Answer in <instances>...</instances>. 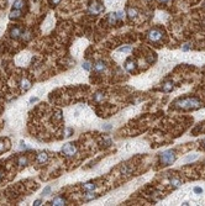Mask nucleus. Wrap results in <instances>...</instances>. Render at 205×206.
<instances>
[{"mask_svg":"<svg viewBox=\"0 0 205 206\" xmlns=\"http://www.w3.org/2000/svg\"><path fill=\"white\" fill-rule=\"evenodd\" d=\"M174 106L179 107V109H184V110H194V109H199L202 106L199 99L196 98H184V99H179L177 101H174Z\"/></svg>","mask_w":205,"mask_h":206,"instance_id":"nucleus-1","label":"nucleus"},{"mask_svg":"<svg viewBox=\"0 0 205 206\" xmlns=\"http://www.w3.org/2000/svg\"><path fill=\"white\" fill-rule=\"evenodd\" d=\"M176 159H177V153H176V151H173V149L165 151L159 156V160H161L162 166H169V164L176 162Z\"/></svg>","mask_w":205,"mask_h":206,"instance_id":"nucleus-2","label":"nucleus"},{"mask_svg":"<svg viewBox=\"0 0 205 206\" xmlns=\"http://www.w3.org/2000/svg\"><path fill=\"white\" fill-rule=\"evenodd\" d=\"M88 11H89V14H92V15H99L100 13H103L104 11V6L99 1L93 0L88 6Z\"/></svg>","mask_w":205,"mask_h":206,"instance_id":"nucleus-3","label":"nucleus"},{"mask_svg":"<svg viewBox=\"0 0 205 206\" xmlns=\"http://www.w3.org/2000/svg\"><path fill=\"white\" fill-rule=\"evenodd\" d=\"M162 37H163V32H162V30H159V28H152L147 33V38L150 40L151 42H158Z\"/></svg>","mask_w":205,"mask_h":206,"instance_id":"nucleus-4","label":"nucleus"},{"mask_svg":"<svg viewBox=\"0 0 205 206\" xmlns=\"http://www.w3.org/2000/svg\"><path fill=\"white\" fill-rule=\"evenodd\" d=\"M62 153H63L64 156H67V157L74 156V154L77 153L76 144H73V143H66V144L62 147Z\"/></svg>","mask_w":205,"mask_h":206,"instance_id":"nucleus-5","label":"nucleus"},{"mask_svg":"<svg viewBox=\"0 0 205 206\" xmlns=\"http://www.w3.org/2000/svg\"><path fill=\"white\" fill-rule=\"evenodd\" d=\"M106 63L104 62V61H98L94 64V69H95V72H98V73H103L104 70H106Z\"/></svg>","mask_w":205,"mask_h":206,"instance_id":"nucleus-6","label":"nucleus"},{"mask_svg":"<svg viewBox=\"0 0 205 206\" xmlns=\"http://www.w3.org/2000/svg\"><path fill=\"white\" fill-rule=\"evenodd\" d=\"M29 61H30V56L27 53L20 54V56H17V58H16V63H17V64H27Z\"/></svg>","mask_w":205,"mask_h":206,"instance_id":"nucleus-7","label":"nucleus"},{"mask_svg":"<svg viewBox=\"0 0 205 206\" xmlns=\"http://www.w3.org/2000/svg\"><path fill=\"white\" fill-rule=\"evenodd\" d=\"M22 33H24V30L21 27H14V28H11V31H10V36L13 37V38H19L20 36H22Z\"/></svg>","mask_w":205,"mask_h":206,"instance_id":"nucleus-8","label":"nucleus"},{"mask_svg":"<svg viewBox=\"0 0 205 206\" xmlns=\"http://www.w3.org/2000/svg\"><path fill=\"white\" fill-rule=\"evenodd\" d=\"M47 159H48V154H47L46 152H40V153H37V157H36L37 163L43 164V163L47 162Z\"/></svg>","mask_w":205,"mask_h":206,"instance_id":"nucleus-9","label":"nucleus"},{"mask_svg":"<svg viewBox=\"0 0 205 206\" xmlns=\"http://www.w3.org/2000/svg\"><path fill=\"white\" fill-rule=\"evenodd\" d=\"M31 87H32V84H31V81H30L29 79H26V78L21 79V81H20V88H21V90L26 91V90H29V89L31 88Z\"/></svg>","mask_w":205,"mask_h":206,"instance_id":"nucleus-10","label":"nucleus"},{"mask_svg":"<svg viewBox=\"0 0 205 206\" xmlns=\"http://www.w3.org/2000/svg\"><path fill=\"white\" fill-rule=\"evenodd\" d=\"M125 69L127 70V72H130V73H132L133 70L136 69V63L132 61V59H129L127 62L125 63Z\"/></svg>","mask_w":205,"mask_h":206,"instance_id":"nucleus-11","label":"nucleus"},{"mask_svg":"<svg viewBox=\"0 0 205 206\" xmlns=\"http://www.w3.org/2000/svg\"><path fill=\"white\" fill-rule=\"evenodd\" d=\"M95 189H96V184L95 183H93V181H88V183H85V184L83 185V190L85 193L87 191H94Z\"/></svg>","mask_w":205,"mask_h":206,"instance_id":"nucleus-12","label":"nucleus"},{"mask_svg":"<svg viewBox=\"0 0 205 206\" xmlns=\"http://www.w3.org/2000/svg\"><path fill=\"white\" fill-rule=\"evenodd\" d=\"M51 205H54V206L66 205V199H63V197H61V196H57V197H54V199L51 201Z\"/></svg>","mask_w":205,"mask_h":206,"instance_id":"nucleus-13","label":"nucleus"},{"mask_svg":"<svg viewBox=\"0 0 205 206\" xmlns=\"http://www.w3.org/2000/svg\"><path fill=\"white\" fill-rule=\"evenodd\" d=\"M126 14H127V16L130 19H135L137 15H139V11H137L136 7H127V10H126Z\"/></svg>","mask_w":205,"mask_h":206,"instance_id":"nucleus-14","label":"nucleus"},{"mask_svg":"<svg viewBox=\"0 0 205 206\" xmlns=\"http://www.w3.org/2000/svg\"><path fill=\"white\" fill-rule=\"evenodd\" d=\"M99 195L96 193H93V191H87V194L84 195V200L85 201H92V200H95Z\"/></svg>","mask_w":205,"mask_h":206,"instance_id":"nucleus-15","label":"nucleus"},{"mask_svg":"<svg viewBox=\"0 0 205 206\" xmlns=\"http://www.w3.org/2000/svg\"><path fill=\"white\" fill-rule=\"evenodd\" d=\"M105 99V94L103 91H96L94 94V101L96 103H103V100Z\"/></svg>","mask_w":205,"mask_h":206,"instance_id":"nucleus-16","label":"nucleus"},{"mask_svg":"<svg viewBox=\"0 0 205 206\" xmlns=\"http://www.w3.org/2000/svg\"><path fill=\"white\" fill-rule=\"evenodd\" d=\"M121 173L124 174V175L131 174V173H132V167L129 166V164H125V166H122V167H121Z\"/></svg>","mask_w":205,"mask_h":206,"instance_id":"nucleus-17","label":"nucleus"},{"mask_svg":"<svg viewBox=\"0 0 205 206\" xmlns=\"http://www.w3.org/2000/svg\"><path fill=\"white\" fill-rule=\"evenodd\" d=\"M117 17H116V14L115 13H111L109 14V16H107V22H109V25H115L117 22Z\"/></svg>","mask_w":205,"mask_h":206,"instance_id":"nucleus-18","label":"nucleus"},{"mask_svg":"<svg viewBox=\"0 0 205 206\" xmlns=\"http://www.w3.org/2000/svg\"><path fill=\"white\" fill-rule=\"evenodd\" d=\"M25 6V0H15L14 1V9L22 10Z\"/></svg>","mask_w":205,"mask_h":206,"instance_id":"nucleus-19","label":"nucleus"},{"mask_svg":"<svg viewBox=\"0 0 205 206\" xmlns=\"http://www.w3.org/2000/svg\"><path fill=\"white\" fill-rule=\"evenodd\" d=\"M171 185H172V188H179V186H182V180L179 178H172L171 179Z\"/></svg>","mask_w":205,"mask_h":206,"instance_id":"nucleus-20","label":"nucleus"},{"mask_svg":"<svg viewBox=\"0 0 205 206\" xmlns=\"http://www.w3.org/2000/svg\"><path fill=\"white\" fill-rule=\"evenodd\" d=\"M22 15V13H21V10H17V9H14L11 13L9 14V17L10 19H19Z\"/></svg>","mask_w":205,"mask_h":206,"instance_id":"nucleus-21","label":"nucleus"},{"mask_svg":"<svg viewBox=\"0 0 205 206\" xmlns=\"http://www.w3.org/2000/svg\"><path fill=\"white\" fill-rule=\"evenodd\" d=\"M172 89H173V83H172V81H167V83H165V84H163V87H162V90L165 93L172 91Z\"/></svg>","mask_w":205,"mask_h":206,"instance_id":"nucleus-22","label":"nucleus"},{"mask_svg":"<svg viewBox=\"0 0 205 206\" xmlns=\"http://www.w3.org/2000/svg\"><path fill=\"white\" fill-rule=\"evenodd\" d=\"M199 157V154L198 153H193V154H189V156H187L185 158L183 159V162L184 163H188V162H193V160H195L196 158Z\"/></svg>","mask_w":205,"mask_h":206,"instance_id":"nucleus-23","label":"nucleus"},{"mask_svg":"<svg viewBox=\"0 0 205 206\" xmlns=\"http://www.w3.org/2000/svg\"><path fill=\"white\" fill-rule=\"evenodd\" d=\"M131 51H132V47H131V46H122V47H119V48H117L119 53H130Z\"/></svg>","mask_w":205,"mask_h":206,"instance_id":"nucleus-24","label":"nucleus"},{"mask_svg":"<svg viewBox=\"0 0 205 206\" xmlns=\"http://www.w3.org/2000/svg\"><path fill=\"white\" fill-rule=\"evenodd\" d=\"M27 162H29V160H27V158H26L25 156H20V157L17 158V164H19L20 167H25L26 164H27Z\"/></svg>","mask_w":205,"mask_h":206,"instance_id":"nucleus-25","label":"nucleus"},{"mask_svg":"<svg viewBox=\"0 0 205 206\" xmlns=\"http://www.w3.org/2000/svg\"><path fill=\"white\" fill-rule=\"evenodd\" d=\"M53 119L56 120V121H61V120L63 119V115H62V111L61 110H56L54 111V115H53Z\"/></svg>","mask_w":205,"mask_h":206,"instance_id":"nucleus-26","label":"nucleus"},{"mask_svg":"<svg viewBox=\"0 0 205 206\" xmlns=\"http://www.w3.org/2000/svg\"><path fill=\"white\" fill-rule=\"evenodd\" d=\"M193 193H194L195 195L200 196V195H203V193H204V189L202 188V186H195V188L193 189Z\"/></svg>","mask_w":205,"mask_h":206,"instance_id":"nucleus-27","label":"nucleus"},{"mask_svg":"<svg viewBox=\"0 0 205 206\" xmlns=\"http://www.w3.org/2000/svg\"><path fill=\"white\" fill-rule=\"evenodd\" d=\"M51 186H46L43 190H42V195L43 196H47V195H50V193H51Z\"/></svg>","mask_w":205,"mask_h":206,"instance_id":"nucleus-28","label":"nucleus"},{"mask_svg":"<svg viewBox=\"0 0 205 206\" xmlns=\"http://www.w3.org/2000/svg\"><path fill=\"white\" fill-rule=\"evenodd\" d=\"M116 17H117V20L119 21H121L122 19H124V11H121V10H119V11H116Z\"/></svg>","mask_w":205,"mask_h":206,"instance_id":"nucleus-29","label":"nucleus"},{"mask_svg":"<svg viewBox=\"0 0 205 206\" xmlns=\"http://www.w3.org/2000/svg\"><path fill=\"white\" fill-rule=\"evenodd\" d=\"M90 66H92V64H90V62L85 61V62L83 63V69H84V70H90V68H92Z\"/></svg>","mask_w":205,"mask_h":206,"instance_id":"nucleus-30","label":"nucleus"},{"mask_svg":"<svg viewBox=\"0 0 205 206\" xmlns=\"http://www.w3.org/2000/svg\"><path fill=\"white\" fill-rule=\"evenodd\" d=\"M6 149H7V147H5V146H4V141L0 140V153H3L4 151H6Z\"/></svg>","mask_w":205,"mask_h":206,"instance_id":"nucleus-31","label":"nucleus"},{"mask_svg":"<svg viewBox=\"0 0 205 206\" xmlns=\"http://www.w3.org/2000/svg\"><path fill=\"white\" fill-rule=\"evenodd\" d=\"M182 50H183L184 52H187V51H189L190 50V43H185L183 47H182Z\"/></svg>","mask_w":205,"mask_h":206,"instance_id":"nucleus-32","label":"nucleus"},{"mask_svg":"<svg viewBox=\"0 0 205 206\" xmlns=\"http://www.w3.org/2000/svg\"><path fill=\"white\" fill-rule=\"evenodd\" d=\"M72 133H73V130H72V129H67V130H66V137L72 136Z\"/></svg>","mask_w":205,"mask_h":206,"instance_id":"nucleus-33","label":"nucleus"},{"mask_svg":"<svg viewBox=\"0 0 205 206\" xmlns=\"http://www.w3.org/2000/svg\"><path fill=\"white\" fill-rule=\"evenodd\" d=\"M59 1L61 0H50V4L51 5H57V4H59Z\"/></svg>","mask_w":205,"mask_h":206,"instance_id":"nucleus-34","label":"nucleus"},{"mask_svg":"<svg viewBox=\"0 0 205 206\" xmlns=\"http://www.w3.org/2000/svg\"><path fill=\"white\" fill-rule=\"evenodd\" d=\"M41 204H42V201H41V200H36V201H33V205H35V206H40Z\"/></svg>","mask_w":205,"mask_h":206,"instance_id":"nucleus-35","label":"nucleus"},{"mask_svg":"<svg viewBox=\"0 0 205 206\" xmlns=\"http://www.w3.org/2000/svg\"><path fill=\"white\" fill-rule=\"evenodd\" d=\"M36 101H37V98H31V99H30V104L36 103Z\"/></svg>","mask_w":205,"mask_h":206,"instance_id":"nucleus-36","label":"nucleus"},{"mask_svg":"<svg viewBox=\"0 0 205 206\" xmlns=\"http://www.w3.org/2000/svg\"><path fill=\"white\" fill-rule=\"evenodd\" d=\"M114 1H115V0H106V4H107V5H111Z\"/></svg>","mask_w":205,"mask_h":206,"instance_id":"nucleus-37","label":"nucleus"},{"mask_svg":"<svg viewBox=\"0 0 205 206\" xmlns=\"http://www.w3.org/2000/svg\"><path fill=\"white\" fill-rule=\"evenodd\" d=\"M3 177H4V172L0 169V181H1V179H3Z\"/></svg>","mask_w":205,"mask_h":206,"instance_id":"nucleus-38","label":"nucleus"},{"mask_svg":"<svg viewBox=\"0 0 205 206\" xmlns=\"http://www.w3.org/2000/svg\"><path fill=\"white\" fill-rule=\"evenodd\" d=\"M158 1H159V3H162V4H166V3H168L169 0H158Z\"/></svg>","mask_w":205,"mask_h":206,"instance_id":"nucleus-39","label":"nucleus"},{"mask_svg":"<svg viewBox=\"0 0 205 206\" xmlns=\"http://www.w3.org/2000/svg\"><path fill=\"white\" fill-rule=\"evenodd\" d=\"M182 205H184V206H187V205H189V203H188V201H184V203H183V204H182Z\"/></svg>","mask_w":205,"mask_h":206,"instance_id":"nucleus-40","label":"nucleus"},{"mask_svg":"<svg viewBox=\"0 0 205 206\" xmlns=\"http://www.w3.org/2000/svg\"><path fill=\"white\" fill-rule=\"evenodd\" d=\"M202 144H203V147L205 148V140H203V142H202Z\"/></svg>","mask_w":205,"mask_h":206,"instance_id":"nucleus-41","label":"nucleus"},{"mask_svg":"<svg viewBox=\"0 0 205 206\" xmlns=\"http://www.w3.org/2000/svg\"><path fill=\"white\" fill-rule=\"evenodd\" d=\"M0 32H1V27H0Z\"/></svg>","mask_w":205,"mask_h":206,"instance_id":"nucleus-42","label":"nucleus"}]
</instances>
